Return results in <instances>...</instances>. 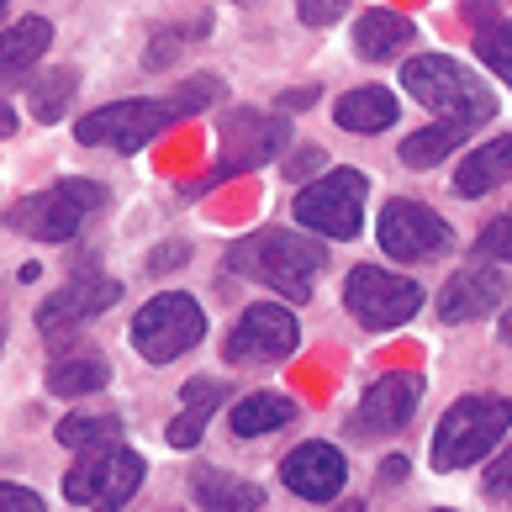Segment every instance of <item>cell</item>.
Instances as JSON below:
<instances>
[{
  "instance_id": "cell-18",
  "label": "cell",
  "mask_w": 512,
  "mask_h": 512,
  "mask_svg": "<svg viewBox=\"0 0 512 512\" xmlns=\"http://www.w3.org/2000/svg\"><path fill=\"white\" fill-rule=\"evenodd\" d=\"M333 117H338L344 132H354V138H375V132L396 127L402 106H396V96L386 85H359V90H349V96H338Z\"/></svg>"
},
{
  "instance_id": "cell-23",
  "label": "cell",
  "mask_w": 512,
  "mask_h": 512,
  "mask_svg": "<svg viewBox=\"0 0 512 512\" xmlns=\"http://www.w3.org/2000/svg\"><path fill=\"white\" fill-rule=\"evenodd\" d=\"M286 423H296V402L275 391H254L233 407V433L238 439H264V433H280Z\"/></svg>"
},
{
  "instance_id": "cell-4",
  "label": "cell",
  "mask_w": 512,
  "mask_h": 512,
  "mask_svg": "<svg viewBox=\"0 0 512 512\" xmlns=\"http://www.w3.org/2000/svg\"><path fill=\"white\" fill-rule=\"evenodd\" d=\"M507 428H512V402L507 396L470 391L439 417V433H433L428 460H433V470H444V476L449 470H465V465L486 460V454L507 439Z\"/></svg>"
},
{
  "instance_id": "cell-16",
  "label": "cell",
  "mask_w": 512,
  "mask_h": 512,
  "mask_svg": "<svg viewBox=\"0 0 512 512\" xmlns=\"http://www.w3.org/2000/svg\"><path fill=\"white\" fill-rule=\"evenodd\" d=\"M507 296V280L497 264H465V270H454L439 291V317L444 322H476L486 312H497Z\"/></svg>"
},
{
  "instance_id": "cell-17",
  "label": "cell",
  "mask_w": 512,
  "mask_h": 512,
  "mask_svg": "<svg viewBox=\"0 0 512 512\" xmlns=\"http://www.w3.org/2000/svg\"><path fill=\"white\" fill-rule=\"evenodd\" d=\"M507 180H512V132H502V138H491L481 148H470L465 164L454 169V196L476 201V196L502 191Z\"/></svg>"
},
{
  "instance_id": "cell-5",
  "label": "cell",
  "mask_w": 512,
  "mask_h": 512,
  "mask_svg": "<svg viewBox=\"0 0 512 512\" xmlns=\"http://www.w3.org/2000/svg\"><path fill=\"white\" fill-rule=\"evenodd\" d=\"M101 206H106V185L59 180V185H48V191H37V196H22L6 212V222L32 243H69L85 227V217L101 212Z\"/></svg>"
},
{
  "instance_id": "cell-19",
  "label": "cell",
  "mask_w": 512,
  "mask_h": 512,
  "mask_svg": "<svg viewBox=\"0 0 512 512\" xmlns=\"http://www.w3.org/2000/svg\"><path fill=\"white\" fill-rule=\"evenodd\" d=\"M191 497L201 512H259L264 507V491L254 481L233 476V470H212V465H201L191 476Z\"/></svg>"
},
{
  "instance_id": "cell-33",
  "label": "cell",
  "mask_w": 512,
  "mask_h": 512,
  "mask_svg": "<svg viewBox=\"0 0 512 512\" xmlns=\"http://www.w3.org/2000/svg\"><path fill=\"white\" fill-rule=\"evenodd\" d=\"M317 164H328V159H322V148H301V154H291V159H286V180H301V175H312Z\"/></svg>"
},
{
  "instance_id": "cell-35",
  "label": "cell",
  "mask_w": 512,
  "mask_h": 512,
  "mask_svg": "<svg viewBox=\"0 0 512 512\" xmlns=\"http://www.w3.org/2000/svg\"><path fill=\"white\" fill-rule=\"evenodd\" d=\"M407 476V460H402V454H391V460H386V481H402Z\"/></svg>"
},
{
  "instance_id": "cell-25",
  "label": "cell",
  "mask_w": 512,
  "mask_h": 512,
  "mask_svg": "<svg viewBox=\"0 0 512 512\" xmlns=\"http://www.w3.org/2000/svg\"><path fill=\"white\" fill-rule=\"evenodd\" d=\"M59 444L64 449H106V444H122V417L117 412H69L59 417Z\"/></svg>"
},
{
  "instance_id": "cell-36",
  "label": "cell",
  "mask_w": 512,
  "mask_h": 512,
  "mask_svg": "<svg viewBox=\"0 0 512 512\" xmlns=\"http://www.w3.org/2000/svg\"><path fill=\"white\" fill-rule=\"evenodd\" d=\"M502 344H507V349H512V307H507V312H502Z\"/></svg>"
},
{
  "instance_id": "cell-39",
  "label": "cell",
  "mask_w": 512,
  "mask_h": 512,
  "mask_svg": "<svg viewBox=\"0 0 512 512\" xmlns=\"http://www.w3.org/2000/svg\"><path fill=\"white\" fill-rule=\"evenodd\" d=\"M238 6H254V0H238Z\"/></svg>"
},
{
  "instance_id": "cell-29",
  "label": "cell",
  "mask_w": 512,
  "mask_h": 512,
  "mask_svg": "<svg viewBox=\"0 0 512 512\" xmlns=\"http://www.w3.org/2000/svg\"><path fill=\"white\" fill-rule=\"evenodd\" d=\"M470 254H476L481 264H512V212L497 217V222H486L481 238L470 243Z\"/></svg>"
},
{
  "instance_id": "cell-13",
  "label": "cell",
  "mask_w": 512,
  "mask_h": 512,
  "mask_svg": "<svg viewBox=\"0 0 512 512\" xmlns=\"http://www.w3.org/2000/svg\"><path fill=\"white\" fill-rule=\"evenodd\" d=\"M117 296H122V286L111 275H74L64 291L43 296V307H37V333H43V338H64L74 328H85L90 317H101Z\"/></svg>"
},
{
  "instance_id": "cell-37",
  "label": "cell",
  "mask_w": 512,
  "mask_h": 512,
  "mask_svg": "<svg viewBox=\"0 0 512 512\" xmlns=\"http://www.w3.org/2000/svg\"><path fill=\"white\" fill-rule=\"evenodd\" d=\"M333 512H365V502H338Z\"/></svg>"
},
{
  "instance_id": "cell-28",
  "label": "cell",
  "mask_w": 512,
  "mask_h": 512,
  "mask_svg": "<svg viewBox=\"0 0 512 512\" xmlns=\"http://www.w3.org/2000/svg\"><path fill=\"white\" fill-rule=\"evenodd\" d=\"M476 59L497 74V80H507V90H512V22L476 27Z\"/></svg>"
},
{
  "instance_id": "cell-1",
  "label": "cell",
  "mask_w": 512,
  "mask_h": 512,
  "mask_svg": "<svg viewBox=\"0 0 512 512\" xmlns=\"http://www.w3.org/2000/svg\"><path fill=\"white\" fill-rule=\"evenodd\" d=\"M222 101V80L217 74H196L185 80L175 96H138V101H111V106H96L74 122V138L85 148H111V154H138L159 138L169 122L180 117H196V111L217 106Z\"/></svg>"
},
{
  "instance_id": "cell-22",
  "label": "cell",
  "mask_w": 512,
  "mask_h": 512,
  "mask_svg": "<svg viewBox=\"0 0 512 512\" xmlns=\"http://www.w3.org/2000/svg\"><path fill=\"white\" fill-rule=\"evenodd\" d=\"M222 396H227L222 381H185V391H180L185 407H180L175 423H169V449H196L206 423H212V412L222 407Z\"/></svg>"
},
{
  "instance_id": "cell-11",
  "label": "cell",
  "mask_w": 512,
  "mask_h": 512,
  "mask_svg": "<svg viewBox=\"0 0 512 512\" xmlns=\"http://www.w3.org/2000/svg\"><path fill=\"white\" fill-rule=\"evenodd\" d=\"M375 238H381V249L391 259H402V264H428V259H439L449 254V222L433 212V206L423 201H407V196H396L381 206V222H375Z\"/></svg>"
},
{
  "instance_id": "cell-31",
  "label": "cell",
  "mask_w": 512,
  "mask_h": 512,
  "mask_svg": "<svg viewBox=\"0 0 512 512\" xmlns=\"http://www.w3.org/2000/svg\"><path fill=\"white\" fill-rule=\"evenodd\" d=\"M0 512H48L43 497L27 486H16V481H0Z\"/></svg>"
},
{
  "instance_id": "cell-6",
  "label": "cell",
  "mask_w": 512,
  "mask_h": 512,
  "mask_svg": "<svg viewBox=\"0 0 512 512\" xmlns=\"http://www.w3.org/2000/svg\"><path fill=\"white\" fill-rule=\"evenodd\" d=\"M206 338V312L196 296L185 291H164L154 301H143L138 317H132V349H138L148 365H169V359L191 354Z\"/></svg>"
},
{
  "instance_id": "cell-20",
  "label": "cell",
  "mask_w": 512,
  "mask_h": 512,
  "mask_svg": "<svg viewBox=\"0 0 512 512\" xmlns=\"http://www.w3.org/2000/svg\"><path fill=\"white\" fill-rule=\"evenodd\" d=\"M407 43H417V27L407 22V16H396V11H365L354 22V53L359 59H370V64H386V59H396Z\"/></svg>"
},
{
  "instance_id": "cell-30",
  "label": "cell",
  "mask_w": 512,
  "mask_h": 512,
  "mask_svg": "<svg viewBox=\"0 0 512 512\" xmlns=\"http://www.w3.org/2000/svg\"><path fill=\"white\" fill-rule=\"evenodd\" d=\"M344 11H349V0H296V16L307 27H333Z\"/></svg>"
},
{
  "instance_id": "cell-3",
  "label": "cell",
  "mask_w": 512,
  "mask_h": 512,
  "mask_svg": "<svg viewBox=\"0 0 512 512\" xmlns=\"http://www.w3.org/2000/svg\"><path fill=\"white\" fill-rule=\"evenodd\" d=\"M402 85L407 96L433 111L439 122H465V127H481L497 117V96H491V85H481L476 74H470L460 59H449V53H417V59L402 64Z\"/></svg>"
},
{
  "instance_id": "cell-8",
  "label": "cell",
  "mask_w": 512,
  "mask_h": 512,
  "mask_svg": "<svg viewBox=\"0 0 512 512\" xmlns=\"http://www.w3.org/2000/svg\"><path fill=\"white\" fill-rule=\"evenodd\" d=\"M143 454L127 444H106V449H85L80 465L64 476V497L74 507H96V512H117L132 502V491L143 486Z\"/></svg>"
},
{
  "instance_id": "cell-32",
  "label": "cell",
  "mask_w": 512,
  "mask_h": 512,
  "mask_svg": "<svg viewBox=\"0 0 512 512\" xmlns=\"http://www.w3.org/2000/svg\"><path fill=\"white\" fill-rule=\"evenodd\" d=\"M481 486H486V497H507V491H512V449L491 460V470H486Z\"/></svg>"
},
{
  "instance_id": "cell-21",
  "label": "cell",
  "mask_w": 512,
  "mask_h": 512,
  "mask_svg": "<svg viewBox=\"0 0 512 512\" xmlns=\"http://www.w3.org/2000/svg\"><path fill=\"white\" fill-rule=\"evenodd\" d=\"M48 43H53L48 16H22V22L0 27V80H22V74L48 53Z\"/></svg>"
},
{
  "instance_id": "cell-2",
  "label": "cell",
  "mask_w": 512,
  "mask_h": 512,
  "mask_svg": "<svg viewBox=\"0 0 512 512\" xmlns=\"http://www.w3.org/2000/svg\"><path fill=\"white\" fill-rule=\"evenodd\" d=\"M227 264H233V275L254 280V286H270L275 296H286L301 307V301H312L328 254H322L317 238L296 233V227H259V233L233 243Z\"/></svg>"
},
{
  "instance_id": "cell-24",
  "label": "cell",
  "mask_w": 512,
  "mask_h": 512,
  "mask_svg": "<svg viewBox=\"0 0 512 512\" xmlns=\"http://www.w3.org/2000/svg\"><path fill=\"white\" fill-rule=\"evenodd\" d=\"M106 381H111V365L96 349H74L64 359H53V370H48V391L53 396H90V391H101Z\"/></svg>"
},
{
  "instance_id": "cell-34",
  "label": "cell",
  "mask_w": 512,
  "mask_h": 512,
  "mask_svg": "<svg viewBox=\"0 0 512 512\" xmlns=\"http://www.w3.org/2000/svg\"><path fill=\"white\" fill-rule=\"evenodd\" d=\"M11 132H16V111L0 101V138H11Z\"/></svg>"
},
{
  "instance_id": "cell-15",
  "label": "cell",
  "mask_w": 512,
  "mask_h": 512,
  "mask_svg": "<svg viewBox=\"0 0 512 512\" xmlns=\"http://www.w3.org/2000/svg\"><path fill=\"white\" fill-rule=\"evenodd\" d=\"M280 481H286V491H296V497H307V502H338L349 486V460L333 444L307 439L280 460Z\"/></svg>"
},
{
  "instance_id": "cell-9",
  "label": "cell",
  "mask_w": 512,
  "mask_h": 512,
  "mask_svg": "<svg viewBox=\"0 0 512 512\" xmlns=\"http://www.w3.org/2000/svg\"><path fill=\"white\" fill-rule=\"evenodd\" d=\"M344 307L359 328L386 333V328H402V322L417 317L423 286L407 275H396V270H381V264H354L344 275Z\"/></svg>"
},
{
  "instance_id": "cell-40",
  "label": "cell",
  "mask_w": 512,
  "mask_h": 512,
  "mask_svg": "<svg viewBox=\"0 0 512 512\" xmlns=\"http://www.w3.org/2000/svg\"><path fill=\"white\" fill-rule=\"evenodd\" d=\"M0 16H6V0H0Z\"/></svg>"
},
{
  "instance_id": "cell-12",
  "label": "cell",
  "mask_w": 512,
  "mask_h": 512,
  "mask_svg": "<svg viewBox=\"0 0 512 512\" xmlns=\"http://www.w3.org/2000/svg\"><path fill=\"white\" fill-rule=\"evenodd\" d=\"M417 402H423V381L407 370H391L381 381H370V391L354 407V439H381V433H402L412 423Z\"/></svg>"
},
{
  "instance_id": "cell-41",
  "label": "cell",
  "mask_w": 512,
  "mask_h": 512,
  "mask_svg": "<svg viewBox=\"0 0 512 512\" xmlns=\"http://www.w3.org/2000/svg\"><path fill=\"white\" fill-rule=\"evenodd\" d=\"M433 512H449V507H433Z\"/></svg>"
},
{
  "instance_id": "cell-38",
  "label": "cell",
  "mask_w": 512,
  "mask_h": 512,
  "mask_svg": "<svg viewBox=\"0 0 512 512\" xmlns=\"http://www.w3.org/2000/svg\"><path fill=\"white\" fill-rule=\"evenodd\" d=\"M0 344H6V317H0Z\"/></svg>"
},
{
  "instance_id": "cell-26",
  "label": "cell",
  "mask_w": 512,
  "mask_h": 512,
  "mask_svg": "<svg viewBox=\"0 0 512 512\" xmlns=\"http://www.w3.org/2000/svg\"><path fill=\"white\" fill-rule=\"evenodd\" d=\"M465 122H433V127H423V132H412V138H402V164H412V169H433V164H444L454 148L465 143Z\"/></svg>"
},
{
  "instance_id": "cell-7",
  "label": "cell",
  "mask_w": 512,
  "mask_h": 512,
  "mask_svg": "<svg viewBox=\"0 0 512 512\" xmlns=\"http://www.w3.org/2000/svg\"><path fill=\"white\" fill-rule=\"evenodd\" d=\"M365 196H370V180L359 169L338 164L328 169L322 180H312L307 191H296V227H307L317 238H354L365 227Z\"/></svg>"
},
{
  "instance_id": "cell-27",
  "label": "cell",
  "mask_w": 512,
  "mask_h": 512,
  "mask_svg": "<svg viewBox=\"0 0 512 512\" xmlns=\"http://www.w3.org/2000/svg\"><path fill=\"white\" fill-rule=\"evenodd\" d=\"M74 101V69H48L43 80L32 85V117L37 122H59Z\"/></svg>"
},
{
  "instance_id": "cell-10",
  "label": "cell",
  "mask_w": 512,
  "mask_h": 512,
  "mask_svg": "<svg viewBox=\"0 0 512 512\" xmlns=\"http://www.w3.org/2000/svg\"><path fill=\"white\" fill-rule=\"evenodd\" d=\"M301 349V322L291 307H280V301H254V307H243L233 333H227V365H280V359H291Z\"/></svg>"
},
{
  "instance_id": "cell-14",
  "label": "cell",
  "mask_w": 512,
  "mask_h": 512,
  "mask_svg": "<svg viewBox=\"0 0 512 512\" xmlns=\"http://www.w3.org/2000/svg\"><path fill=\"white\" fill-rule=\"evenodd\" d=\"M280 148H286V122H280V117H254V111H238L233 127H227V148H222V159L212 164V175L191 185V191H212L217 180L238 175V169L264 164L270 154H280Z\"/></svg>"
}]
</instances>
